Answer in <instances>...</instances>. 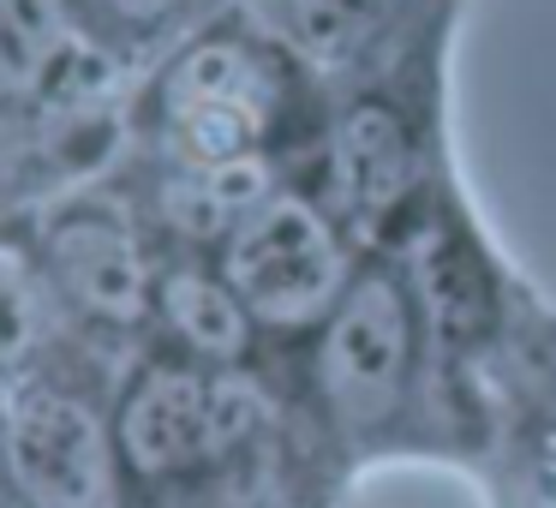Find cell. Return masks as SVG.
Instances as JSON below:
<instances>
[{"instance_id": "cell-10", "label": "cell", "mask_w": 556, "mask_h": 508, "mask_svg": "<svg viewBox=\"0 0 556 508\" xmlns=\"http://www.w3.org/2000/svg\"><path fill=\"white\" fill-rule=\"evenodd\" d=\"M293 7V37L317 61H348L353 49L377 37L395 18L401 0H288Z\"/></svg>"}, {"instance_id": "cell-6", "label": "cell", "mask_w": 556, "mask_h": 508, "mask_svg": "<svg viewBox=\"0 0 556 508\" xmlns=\"http://www.w3.org/2000/svg\"><path fill=\"white\" fill-rule=\"evenodd\" d=\"M49 276L78 312L102 323H132L150 305L144 252L114 216H66L49 233Z\"/></svg>"}, {"instance_id": "cell-8", "label": "cell", "mask_w": 556, "mask_h": 508, "mask_svg": "<svg viewBox=\"0 0 556 508\" xmlns=\"http://www.w3.org/2000/svg\"><path fill=\"white\" fill-rule=\"evenodd\" d=\"M162 317L174 323V335L186 347H198L204 359H240L245 347V305L228 281H210L198 269H174L162 281Z\"/></svg>"}, {"instance_id": "cell-1", "label": "cell", "mask_w": 556, "mask_h": 508, "mask_svg": "<svg viewBox=\"0 0 556 508\" xmlns=\"http://www.w3.org/2000/svg\"><path fill=\"white\" fill-rule=\"evenodd\" d=\"M0 472L25 508H114V443L90 401L54 383H25L0 412Z\"/></svg>"}, {"instance_id": "cell-3", "label": "cell", "mask_w": 556, "mask_h": 508, "mask_svg": "<svg viewBox=\"0 0 556 508\" xmlns=\"http://www.w3.org/2000/svg\"><path fill=\"white\" fill-rule=\"evenodd\" d=\"M228 288L264 323H305L341 288V252L317 209L300 198H264L228 240Z\"/></svg>"}, {"instance_id": "cell-9", "label": "cell", "mask_w": 556, "mask_h": 508, "mask_svg": "<svg viewBox=\"0 0 556 508\" xmlns=\"http://www.w3.org/2000/svg\"><path fill=\"white\" fill-rule=\"evenodd\" d=\"M407 132L389 109L365 102L348 126H341V180L365 198V204H389L407 186Z\"/></svg>"}, {"instance_id": "cell-13", "label": "cell", "mask_w": 556, "mask_h": 508, "mask_svg": "<svg viewBox=\"0 0 556 508\" xmlns=\"http://www.w3.org/2000/svg\"><path fill=\"white\" fill-rule=\"evenodd\" d=\"M109 7L126 18V25H156V18H168L180 0H109Z\"/></svg>"}, {"instance_id": "cell-11", "label": "cell", "mask_w": 556, "mask_h": 508, "mask_svg": "<svg viewBox=\"0 0 556 508\" xmlns=\"http://www.w3.org/2000/svg\"><path fill=\"white\" fill-rule=\"evenodd\" d=\"M25 341H30V312H25V300H18L13 281L0 276V359H13Z\"/></svg>"}, {"instance_id": "cell-5", "label": "cell", "mask_w": 556, "mask_h": 508, "mask_svg": "<svg viewBox=\"0 0 556 508\" xmlns=\"http://www.w3.org/2000/svg\"><path fill=\"white\" fill-rule=\"evenodd\" d=\"M401 371H407V305L395 281L365 276L329 323L324 389L348 424H377L401 401Z\"/></svg>"}, {"instance_id": "cell-7", "label": "cell", "mask_w": 556, "mask_h": 508, "mask_svg": "<svg viewBox=\"0 0 556 508\" xmlns=\"http://www.w3.org/2000/svg\"><path fill=\"white\" fill-rule=\"evenodd\" d=\"M66 49L61 0H0V109L42 90Z\"/></svg>"}, {"instance_id": "cell-4", "label": "cell", "mask_w": 556, "mask_h": 508, "mask_svg": "<svg viewBox=\"0 0 556 508\" xmlns=\"http://www.w3.org/2000/svg\"><path fill=\"white\" fill-rule=\"evenodd\" d=\"M162 114L186 168L245 162L269 120V73L240 42H198L162 85Z\"/></svg>"}, {"instance_id": "cell-12", "label": "cell", "mask_w": 556, "mask_h": 508, "mask_svg": "<svg viewBox=\"0 0 556 508\" xmlns=\"http://www.w3.org/2000/svg\"><path fill=\"white\" fill-rule=\"evenodd\" d=\"M532 508H556V431L532 455Z\"/></svg>"}, {"instance_id": "cell-2", "label": "cell", "mask_w": 556, "mask_h": 508, "mask_svg": "<svg viewBox=\"0 0 556 508\" xmlns=\"http://www.w3.org/2000/svg\"><path fill=\"white\" fill-rule=\"evenodd\" d=\"M257 412H264V401L252 383H233V377L210 383V377L180 371V365H156L126 395L114 443H121L132 472L168 479V472H186L233 448L257 424Z\"/></svg>"}]
</instances>
